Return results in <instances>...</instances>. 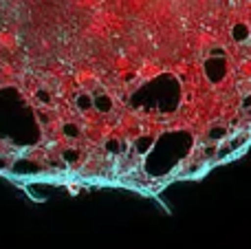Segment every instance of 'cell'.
<instances>
[{"label":"cell","mask_w":251,"mask_h":249,"mask_svg":"<svg viewBox=\"0 0 251 249\" xmlns=\"http://www.w3.org/2000/svg\"><path fill=\"white\" fill-rule=\"evenodd\" d=\"M77 159H79V152H77V150H64V161L75 163Z\"/></svg>","instance_id":"obj_6"},{"label":"cell","mask_w":251,"mask_h":249,"mask_svg":"<svg viewBox=\"0 0 251 249\" xmlns=\"http://www.w3.org/2000/svg\"><path fill=\"white\" fill-rule=\"evenodd\" d=\"M205 75H207L212 82H221L227 75V62L223 55H209L205 62Z\"/></svg>","instance_id":"obj_1"},{"label":"cell","mask_w":251,"mask_h":249,"mask_svg":"<svg viewBox=\"0 0 251 249\" xmlns=\"http://www.w3.org/2000/svg\"><path fill=\"white\" fill-rule=\"evenodd\" d=\"M134 148H137V152H141V154L150 152V150L154 148V135H143V137H139V139L134 141Z\"/></svg>","instance_id":"obj_5"},{"label":"cell","mask_w":251,"mask_h":249,"mask_svg":"<svg viewBox=\"0 0 251 249\" xmlns=\"http://www.w3.org/2000/svg\"><path fill=\"white\" fill-rule=\"evenodd\" d=\"M93 100H95V110H100V113H110V108H113V100H110L106 93H95Z\"/></svg>","instance_id":"obj_3"},{"label":"cell","mask_w":251,"mask_h":249,"mask_svg":"<svg viewBox=\"0 0 251 249\" xmlns=\"http://www.w3.org/2000/svg\"><path fill=\"white\" fill-rule=\"evenodd\" d=\"M64 135H69V137H77V135H79V130L75 128V124H66V126H64Z\"/></svg>","instance_id":"obj_8"},{"label":"cell","mask_w":251,"mask_h":249,"mask_svg":"<svg viewBox=\"0 0 251 249\" xmlns=\"http://www.w3.org/2000/svg\"><path fill=\"white\" fill-rule=\"evenodd\" d=\"M75 108L82 110V113L93 110L95 108V100H93V95H88V93H79V95L75 97Z\"/></svg>","instance_id":"obj_2"},{"label":"cell","mask_w":251,"mask_h":249,"mask_svg":"<svg viewBox=\"0 0 251 249\" xmlns=\"http://www.w3.org/2000/svg\"><path fill=\"white\" fill-rule=\"evenodd\" d=\"M9 166V163H7V159H2V157H0V168H7Z\"/></svg>","instance_id":"obj_11"},{"label":"cell","mask_w":251,"mask_h":249,"mask_svg":"<svg viewBox=\"0 0 251 249\" xmlns=\"http://www.w3.org/2000/svg\"><path fill=\"white\" fill-rule=\"evenodd\" d=\"M119 141H108V150H113V152H122L124 146H117Z\"/></svg>","instance_id":"obj_9"},{"label":"cell","mask_w":251,"mask_h":249,"mask_svg":"<svg viewBox=\"0 0 251 249\" xmlns=\"http://www.w3.org/2000/svg\"><path fill=\"white\" fill-rule=\"evenodd\" d=\"M225 128H214L212 132H209V139L212 141H218V139H223V137H225Z\"/></svg>","instance_id":"obj_7"},{"label":"cell","mask_w":251,"mask_h":249,"mask_svg":"<svg viewBox=\"0 0 251 249\" xmlns=\"http://www.w3.org/2000/svg\"><path fill=\"white\" fill-rule=\"evenodd\" d=\"M249 35H251V29L245 22H236L234 29H231V38H234L236 42H245V40H249Z\"/></svg>","instance_id":"obj_4"},{"label":"cell","mask_w":251,"mask_h":249,"mask_svg":"<svg viewBox=\"0 0 251 249\" xmlns=\"http://www.w3.org/2000/svg\"><path fill=\"white\" fill-rule=\"evenodd\" d=\"M38 100L42 101V104H51V97H49L44 91H40V93H38Z\"/></svg>","instance_id":"obj_10"}]
</instances>
